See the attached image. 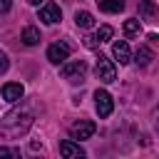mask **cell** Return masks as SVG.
<instances>
[{"mask_svg":"<svg viewBox=\"0 0 159 159\" xmlns=\"http://www.w3.org/2000/svg\"><path fill=\"white\" fill-rule=\"evenodd\" d=\"M94 122H89V119H80V122H75L72 127H70V137L72 139H89L92 134H94Z\"/></svg>","mask_w":159,"mask_h":159,"instance_id":"6","label":"cell"},{"mask_svg":"<svg viewBox=\"0 0 159 159\" xmlns=\"http://www.w3.org/2000/svg\"><path fill=\"white\" fill-rule=\"evenodd\" d=\"M94 109H97V114H99L102 119L112 114L114 102H112V94H109L107 89H97V92H94Z\"/></svg>","mask_w":159,"mask_h":159,"instance_id":"4","label":"cell"},{"mask_svg":"<svg viewBox=\"0 0 159 159\" xmlns=\"http://www.w3.org/2000/svg\"><path fill=\"white\" fill-rule=\"evenodd\" d=\"M30 127H32V117L27 112H22V109L7 112L5 119H2V134L5 137H12V139L20 137V134H25Z\"/></svg>","mask_w":159,"mask_h":159,"instance_id":"1","label":"cell"},{"mask_svg":"<svg viewBox=\"0 0 159 159\" xmlns=\"http://www.w3.org/2000/svg\"><path fill=\"white\" fill-rule=\"evenodd\" d=\"M122 30H124V35H127V37H139L142 25H139V20H134V17H132V20H124V27H122Z\"/></svg>","mask_w":159,"mask_h":159,"instance_id":"15","label":"cell"},{"mask_svg":"<svg viewBox=\"0 0 159 159\" xmlns=\"http://www.w3.org/2000/svg\"><path fill=\"white\" fill-rule=\"evenodd\" d=\"M97 5L104 12H122L124 10V0H97Z\"/></svg>","mask_w":159,"mask_h":159,"instance_id":"12","label":"cell"},{"mask_svg":"<svg viewBox=\"0 0 159 159\" xmlns=\"http://www.w3.org/2000/svg\"><path fill=\"white\" fill-rule=\"evenodd\" d=\"M22 94H25V89H22L20 82H7V84H2V97H5L7 102H20Z\"/></svg>","mask_w":159,"mask_h":159,"instance_id":"9","label":"cell"},{"mask_svg":"<svg viewBox=\"0 0 159 159\" xmlns=\"http://www.w3.org/2000/svg\"><path fill=\"white\" fill-rule=\"evenodd\" d=\"M112 55H114V60H117L119 65H127V62L132 60V52H129V45H127L124 40H119V42H114V45H112Z\"/></svg>","mask_w":159,"mask_h":159,"instance_id":"10","label":"cell"},{"mask_svg":"<svg viewBox=\"0 0 159 159\" xmlns=\"http://www.w3.org/2000/svg\"><path fill=\"white\" fill-rule=\"evenodd\" d=\"M22 42H25V45H37V42H40V32H37V27L27 25V27L22 30Z\"/></svg>","mask_w":159,"mask_h":159,"instance_id":"16","label":"cell"},{"mask_svg":"<svg viewBox=\"0 0 159 159\" xmlns=\"http://www.w3.org/2000/svg\"><path fill=\"white\" fill-rule=\"evenodd\" d=\"M0 157H20V149H10V147H0Z\"/></svg>","mask_w":159,"mask_h":159,"instance_id":"18","label":"cell"},{"mask_svg":"<svg viewBox=\"0 0 159 159\" xmlns=\"http://www.w3.org/2000/svg\"><path fill=\"white\" fill-rule=\"evenodd\" d=\"M7 67H10V60H7V55L0 50V75H2V72H7Z\"/></svg>","mask_w":159,"mask_h":159,"instance_id":"19","label":"cell"},{"mask_svg":"<svg viewBox=\"0 0 159 159\" xmlns=\"http://www.w3.org/2000/svg\"><path fill=\"white\" fill-rule=\"evenodd\" d=\"M27 2H30V5H40L42 0H27Z\"/></svg>","mask_w":159,"mask_h":159,"instance_id":"23","label":"cell"},{"mask_svg":"<svg viewBox=\"0 0 159 159\" xmlns=\"http://www.w3.org/2000/svg\"><path fill=\"white\" fill-rule=\"evenodd\" d=\"M60 154L67 157V159H80V157H84V149H82L77 142L65 139V142H60Z\"/></svg>","mask_w":159,"mask_h":159,"instance_id":"8","label":"cell"},{"mask_svg":"<svg viewBox=\"0 0 159 159\" xmlns=\"http://www.w3.org/2000/svg\"><path fill=\"white\" fill-rule=\"evenodd\" d=\"M10 7H12V0H0V15H2V12H7Z\"/></svg>","mask_w":159,"mask_h":159,"instance_id":"20","label":"cell"},{"mask_svg":"<svg viewBox=\"0 0 159 159\" xmlns=\"http://www.w3.org/2000/svg\"><path fill=\"white\" fill-rule=\"evenodd\" d=\"M75 22H77L80 27L89 30V27L94 25V17H92V12H87V10H77V12H75Z\"/></svg>","mask_w":159,"mask_h":159,"instance_id":"13","label":"cell"},{"mask_svg":"<svg viewBox=\"0 0 159 159\" xmlns=\"http://www.w3.org/2000/svg\"><path fill=\"white\" fill-rule=\"evenodd\" d=\"M94 75H97V80H99V82H107V84L117 80V70H114L112 60H109V57H104V55H99V57H97Z\"/></svg>","mask_w":159,"mask_h":159,"instance_id":"3","label":"cell"},{"mask_svg":"<svg viewBox=\"0 0 159 159\" xmlns=\"http://www.w3.org/2000/svg\"><path fill=\"white\" fill-rule=\"evenodd\" d=\"M112 32H114V30H112L109 25H102V27L97 30V35H94V40H97V42H107V40L112 37Z\"/></svg>","mask_w":159,"mask_h":159,"instance_id":"17","label":"cell"},{"mask_svg":"<svg viewBox=\"0 0 159 159\" xmlns=\"http://www.w3.org/2000/svg\"><path fill=\"white\" fill-rule=\"evenodd\" d=\"M70 52H72V47H70L67 42H52V45L47 47V60H50L52 65H60V62H65V60L70 57Z\"/></svg>","mask_w":159,"mask_h":159,"instance_id":"5","label":"cell"},{"mask_svg":"<svg viewBox=\"0 0 159 159\" xmlns=\"http://www.w3.org/2000/svg\"><path fill=\"white\" fill-rule=\"evenodd\" d=\"M60 17H62V10H60L57 2H45V5L40 7V20H42V22L55 25V22H60Z\"/></svg>","mask_w":159,"mask_h":159,"instance_id":"7","label":"cell"},{"mask_svg":"<svg viewBox=\"0 0 159 159\" xmlns=\"http://www.w3.org/2000/svg\"><path fill=\"white\" fill-rule=\"evenodd\" d=\"M152 57H154V55H152V50H149L147 45H142V47H137V55H134V62H137V65H142V67H147V65L152 62Z\"/></svg>","mask_w":159,"mask_h":159,"instance_id":"14","label":"cell"},{"mask_svg":"<svg viewBox=\"0 0 159 159\" xmlns=\"http://www.w3.org/2000/svg\"><path fill=\"white\" fill-rule=\"evenodd\" d=\"M149 40H154V42H159V35H157V32H152V35H149Z\"/></svg>","mask_w":159,"mask_h":159,"instance_id":"22","label":"cell"},{"mask_svg":"<svg viewBox=\"0 0 159 159\" xmlns=\"http://www.w3.org/2000/svg\"><path fill=\"white\" fill-rule=\"evenodd\" d=\"M60 75H62L65 80H70V82H82V80H84V75H87V62H84V60L65 62V65H62V70H60Z\"/></svg>","mask_w":159,"mask_h":159,"instance_id":"2","label":"cell"},{"mask_svg":"<svg viewBox=\"0 0 159 159\" xmlns=\"http://www.w3.org/2000/svg\"><path fill=\"white\" fill-rule=\"evenodd\" d=\"M157 17V7L152 0H139V20H154Z\"/></svg>","mask_w":159,"mask_h":159,"instance_id":"11","label":"cell"},{"mask_svg":"<svg viewBox=\"0 0 159 159\" xmlns=\"http://www.w3.org/2000/svg\"><path fill=\"white\" fill-rule=\"evenodd\" d=\"M152 117H154V129H157V134H159V107H154Z\"/></svg>","mask_w":159,"mask_h":159,"instance_id":"21","label":"cell"}]
</instances>
